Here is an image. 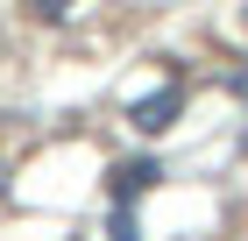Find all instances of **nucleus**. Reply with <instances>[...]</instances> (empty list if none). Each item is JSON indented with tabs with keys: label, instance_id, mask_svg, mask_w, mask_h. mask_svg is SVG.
I'll return each instance as SVG.
<instances>
[{
	"label": "nucleus",
	"instance_id": "f03ea898",
	"mask_svg": "<svg viewBox=\"0 0 248 241\" xmlns=\"http://www.w3.org/2000/svg\"><path fill=\"white\" fill-rule=\"evenodd\" d=\"M156 177H163V170H156V163H149V156H135V163H121V170H114V199H121V206H128V199H135V192H149V185H156Z\"/></svg>",
	"mask_w": 248,
	"mask_h": 241
},
{
	"label": "nucleus",
	"instance_id": "39448f33",
	"mask_svg": "<svg viewBox=\"0 0 248 241\" xmlns=\"http://www.w3.org/2000/svg\"><path fill=\"white\" fill-rule=\"evenodd\" d=\"M234 93H241V99H248V71H234Z\"/></svg>",
	"mask_w": 248,
	"mask_h": 241
},
{
	"label": "nucleus",
	"instance_id": "f257e3e1",
	"mask_svg": "<svg viewBox=\"0 0 248 241\" xmlns=\"http://www.w3.org/2000/svg\"><path fill=\"white\" fill-rule=\"evenodd\" d=\"M128 121H135V128H142V135H163V128H170V121H177V93H170V85H163V93H149V99H135V107H128Z\"/></svg>",
	"mask_w": 248,
	"mask_h": 241
},
{
	"label": "nucleus",
	"instance_id": "423d86ee",
	"mask_svg": "<svg viewBox=\"0 0 248 241\" xmlns=\"http://www.w3.org/2000/svg\"><path fill=\"white\" fill-rule=\"evenodd\" d=\"M241 149H248V142H241Z\"/></svg>",
	"mask_w": 248,
	"mask_h": 241
},
{
	"label": "nucleus",
	"instance_id": "20e7f679",
	"mask_svg": "<svg viewBox=\"0 0 248 241\" xmlns=\"http://www.w3.org/2000/svg\"><path fill=\"white\" fill-rule=\"evenodd\" d=\"M29 7H36V15H71L78 0H29Z\"/></svg>",
	"mask_w": 248,
	"mask_h": 241
},
{
	"label": "nucleus",
	"instance_id": "7ed1b4c3",
	"mask_svg": "<svg viewBox=\"0 0 248 241\" xmlns=\"http://www.w3.org/2000/svg\"><path fill=\"white\" fill-rule=\"evenodd\" d=\"M107 241H142V227H135L128 206H114V227H107Z\"/></svg>",
	"mask_w": 248,
	"mask_h": 241
}]
</instances>
